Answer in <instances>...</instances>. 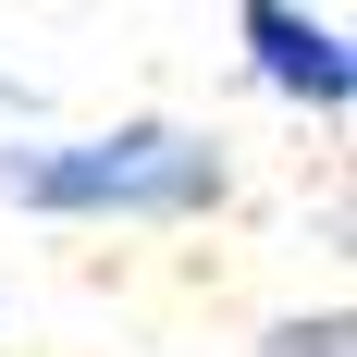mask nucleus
Wrapping results in <instances>:
<instances>
[{
  "instance_id": "nucleus-4",
  "label": "nucleus",
  "mask_w": 357,
  "mask_h": 357,
  "mask_svg": "<svg viewBox=\"0 0 357 357\" xmlns=\"http://www.w3.org/2000/svg\"><path fill=\"white\" fill-rule=\"evenodd\" d=\"M0 111H13V74H0Z\"/></svg>"
},
{
  "instance_id": "nucleus-3",
  "label": "nucleus",
  "mask_w": 357,
  "mask_h": 357,
  "mask_svg": "<svg viewBox=\"0 0 357 357\" xmlns=\"http://www.w3.org/2000/svg\"><path fill=\"white\" fill-rule=\"evenodd\" d=\"M271 357H345V308H321V321H284V333H271Z\"/></svg>"
},
{
  "instance_id": "nucleus-1",
  "label": "nucleus",
  "mask_w": 357,
  "mask_h": 357,
  "mask_svg": "<svg viewBox=\"0 0 357 357\" xmlns=\"http://www.w3.org/2000/svg\"><path fill=\"white\" fill-rule=\"evenodd\" d=\"M0 197L37 222H197L234 197V160L197 123H111L62 148H0Z\"/></svg>"
},
{
  "instance_id": "nucleus-2",
  "label": "nucleus",
  "mask_w": 357,
  "mask_h": 357,
  "mask_svg": "<svg viewBox=\"0 0 357 357\" xmlns=\"http://www.w3.org/2000/svg\"><path fill=\"white\" fill-rule=\"evenodd\" d=\"M234 25H247V62H259V86H271V99H296V111H321V123H345L357 62H345V37H333L308 0H234Z\"/></svg>"
}]
</instances>
